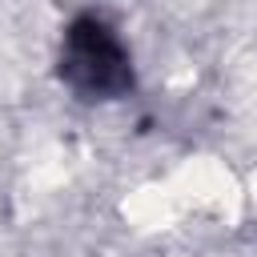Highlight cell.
<instances>
[{
	"label": "cell",
	"instance_id": "cell-1",
	"mask_svg": "<svg viewBox=\"0 0 257 257\" xmlns=\"http://www.w3.org/2000/svg\"><path fill=\"white\" fill-rule=\"evenodd\" d=\"M60 80L84 100L120 96L133 84L128 48L104 20L80 16L68 24L64 44H60Z\"/></svg>",
	"mask_w": 257,
	"mask_h": 257
}]
</instances>
